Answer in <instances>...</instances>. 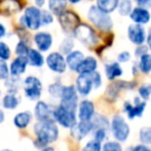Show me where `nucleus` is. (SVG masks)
<instances>
[{"label":"nucleus","instance_id":"f257e3e1","mask_svg":"<svg viewBox=\"0 0 151 151\" xmlns=\"http://www.w3.org/2000/svg\"><path fill=\"white\" fill-rule=\"evenodd\" d=\"M36 139L34 145L38 149L48 146L59 139L60 131L55 121H37L33 126Z\"/></svg>","mask_w":151,"mask_h":151},{"label":"nucleus","instance_id":"f03ea898","mask_svg":"<svg viewBox=\"0 0 151 151\" xmlns=\"http://www.w3.org/2000/svg\"><path fill=\"white\" fill-rule=\"evenodd\" d=\"M88 21L99 30L109 32L113 28V20L109 14L100 10L96 5H91L88 10Z\"/></svg>","mask_w":151,"mask_h":151},{"label":"nucleus","instance_id":"7ed1b4c3","mask_svg":"<svg viewBox=\"0 0 151 151\" xmlns=\"http://www.w3.org/2000/svg\"><path fill=\"white\" fill-rule=\"evenodd\" d=\"M73 35L82 44H84L86 47H88V48H93V47L98 46V44L100 42V38L96 33L95 29L90 25L86 24V23H80L76 27Z\"/></svg>","mask_w":151,"mask_h":151},{"label":"nucleus","instance_id":"20e7f679","mask_svg":"<svg viewBox=\"0 0 151 151\" xmlns=\"http://www.w3.org/2000/svg\"><path fill=\"white\" fill-rule=\"evenodd\" d=\"M22 88L25 96L32 101H39L43 91L41 80L36 76L26 77L22 82Z\"/></svg>","mask_w":151,"mask_h":151},{"label":"nucleus","instance_id":"39448f33","mask_svg":"<svg viewBox=\"0 0 151 151\" xmlns=\"http://www.w3.org/2000/svg\"><path fill=\"white\" fill-rule=\"evenodd\" d=\"M77 112L70 110L68 108L59 104L55 107L54 111V120L56 123L61 125L64 128H71L77 122Z\"/></svg>","mask_w":151,"mask_h":151},{"label":"nucleus","instance_id":"423d86ee","mask_svg":"<svg viewBox=\"0 0 151 151\" xmlns=\"http://www.w3.org/2000/svg\"><path fill=\"white\" fill-rule=\"evenodd\" d=\"M40 14H41V8H38L37 6L30 5L26 7L24 10V14L20 19L22 26L32 31L38 30L41 27Z\"/></svg>","mask_w":151,"mask_h":151},{"label":"nucleus","instance_id":"0eeeda50","mask_svg":"<svg viewBox=\"0 0 151 151\" xmlns=\"http://www.w3.org/2000/svg\"><path fill=\"white\" fill-rule=\"evenodd\" d=\"M110 128H111L112 136L117 142H124L127 140L131 133V128L125 119L120 115H115L112 118L110 123Z\"/></svg>","mask_w":151,"mask_h":151},{"label":"nucleus","instance_id":"6e6552de","mask_svg":"<svg viewBox=\"0 0 151 151\" xmlns=\"http://www.w3.org/2000/svg\"><path fill=\"white\" fill-rule=\"evenodd\" d=\"M60 25L66 34H73L76 27L80 24V19L74 12L67 10L58 17Z\"/></svg>","mask_w":151,"mask_h":151},{"label":"nucleus","instance_id":"1a4fd4ad","mask_svg":"<svg viewBox=\"0 0 151 151\" xmlns=\"http://www.w3.org/2000/svg\"><path fill=\"white\" fill-rule=\"evenodd\" d=\"M45 63L48 69L55 74H64L67 71V64L66 59L62 53L60 52H52L46 56Z\"/></svg>","mask_w":151,"mask_h":151},{"label":"nucleus","instance_id":"9d476101","mask_svg":"<svg viewBox=\"0 0 151 151\" xmlns=\"http://www.w3.org/2000/svg\"><path fill=\"white\" fill-rule=\"evenodd\" d=\"M56 106L46 103L45 101H38L34 107V116L37 121H55L54 111Z\"/></svg>","mask_w":151,"mask_h":151},{"label":"nucleus","instance_id":"9b49d317","mask_svg":"<svg viewBox=\"0 0 151 151\" xmlns=\"http://www.w3.org/2000/svg\"><path fill=\"white\" fill-rule=\"evenodd\" d=\"M91 131H93V124H91V120L90 121L79 120L70 128V135L76 141H81L86 136L90 135Z\"/></svg>","mask_w":151,"mask_h":151},{"label":"nucleus","instance_id":"f8f14e48","mask_svg":"<svg viewBox=\"0 0 151 151\" xmlns=\"http://www.w3.org/2000/svg\"><path fill=\"white\" fill-rule=\"evenodd\" d=\"M146 36H147V33L143 25L134 23L127 27V37L131 40V42H133L136 46L143 44L146 42Z\"/></svg>","mask_w":151,"mask_h":151},{"label":"nucleus","instance_id":"ddd939ff","mask_svg":"<svg viewBox=\"0 0 151 151\" xmlns=\"http://www.w3.org/2000/svg\"><path fill=\"white\" fill-rule=\"evenodd\" d=\"M75 88L80 96L86 97L90 95L93 88L91 74H79L75 81Z\"/></svg>","mask_w":151,"mask_h":151},{"label":"nucleus","instance_id":"4468645a","mask_svg":"<svg viewBox=\"0 0 151 151\" xmlns=\"http://www.w3.org/2000/svg\"><path fill=\"white\" fill-rule=\"evenodd\" d=\"M33 42L38 51L47 52L52 47L54 37H52V33L47 32V31H39L33 36Z\"/></svg>","mask_w":151,"mask_h":151},{"label":"nucleus","instance_id":"2eb2a0df","mask_svg":"<svg viewBox=\"0 0 151 151\" xmlns=\"http://www.w3.org/2000/svg\"><path fill=\"white\" fill-rule=\"evenodd\" d=\"M146 106H147L146 101H143V99L140 101L139 97H136L134 105L129 101H125L123 107H124V112L127 113V117L129 119H134L135 117H141L143 115Z\"/></svg>","mask_w":151,"mask_h":151},{"label":"nucleus","instance_id":"dca6fc26","mask_svg":"<svg viewBox=\"0 0 151 151\" xmlns=\"http://www.w3.org/2000/svg\"><path fill=\"white\" fill-rule=\"evenodd\" d=\"M95 105L91 101L83 99L78 104L77 107V118L81 121H90L95 115Z\"/></svg>","mask_w":151,"mask_h":151},{"label":"nucleus","instance_id":"f3484780","mask_svg":"<svg viewBox=\"0 0 151 151\" xmlns=\"http://www.w3.org/2000/svg\"><path fill=\"white\" fill-rule=\"evenodd\" d=\"M129 18L133 21L135 24H140V25H146L150 22L151 15L149 9L144 7H134L132 9L131 14H129Z\"/></svg>","mask_w":151,"mask_h":151},{"label":"nucleus","instance_id":"a211bd4d","mask_svg":"<svg viewBox=\"0 0 151 151\" xmlns=\"http://www.w3.org/2000/svg\"><path fill=\"white\" fill-rule=\"evenodd\" d=\"M28 66V61L26 57H19L17 56L16 59L12 61L9 67V75L14 77H20L24 75L27 71Z\"/></svg>","mask_w":151,"mask_h":151},{"label":"nucleus","instance_id":"6ab92c4d","mask_svg":"<svg viewBox=\"0 0 151 151\" xmlns=\"http://www.w3.org/2000/svg\"><path fill=\"white\" fill-rule=\"evenodd\" d=\"M32 119H33V114L30 111H23L19 112L14 115L12 122L14 125L19 129H25L29 126V124L31 123Z\"/></svg>","mask_w":151,"mask_h":151},{"label":"nucleus","instance_id":"aec40b11","mask_svg":"<svg viewBox=\"0 0 151 151\" xmlns=\"http://www.w3.org/2000/svg\"><path fill=\"white\" fill-rule=\"evenodd\" d=\"M98 67V61L95 57L88 56L84 57L80 64L78 65L76 73L78 74H91L93 71H97Z\"/></svg>","mask_w":151,"mask_h":151},{"label":"nucleus","instance_id":"412c9836","mask_svg":"<svg viewBox=\"0 0 151 151\" xmlns=\"http://www.w3.org/2000/svg\"><path fill=\"white\" fill-rule=\"evenodd\" d=\"M83 58H84V55L81 51H78V50L71 51L65 57L67 67H69L72 71H76L78 65L80 64V62H81Z\"/></svg>","mask_w":151,"mask_h":151},{"label":"nucleus","instance_id":"4be33fe9","mask_svg":"<svg viewBox=\"0 0 151 151\" xmlns=\"http://www.w3.org/2000/svg\"><path fill=\"white\" fill-rule=\"evenodd\" d=\"M28 64L33 67H42L45 63V59L42 55V52L37 49H30L26 56Z\"/></svg>","mask_w":151,"mask_h":151},{"label":"nucleus","instance_id":"5701e85b","mask_svg":"<svg viewBox=\"0 0 151 151\" xmlns=\"http://www.w3.org/2000/svg\"><path fill=\"white\" fill-rule=\"evenodd\" d=\"M2 107L6 110H16L20 106L21 98L18 93H9L7 92L2 97Z\"/></svg>","mask_w":151,"mask_h":151},{"label":"nucleus","instance_id":"b1692460","mask_svg":"<svg viewBox=\"0 0 151 151\" xmlns=\"http://www.w3.org/2000/svg\"><path fill=\"white\" fill-rule=\"evenodd\" d=\"M105 74L109 80H114V79L122 76L123 71L122 67L120 66V63L115 61V62L107 63L105 65Z\"/></svg>","mask_w":151,"mask_h":151},{"label":"nucleus","instance_id":"393cba45","mask_svg":"<svg viewBox=\"0 0 151 151\" xmlns=\"http://www.w3.org/2000/svg\"><path fill=\"white\" fill-rule=\"evenodd\" d=\"M48 10L54 16L59 17L67 9V0H48Z\"/></svg>","mask_w":151,"mask_h":151},{"label":"nucleus","instance_id":"a878e982","mask_svg":"<svg viewBox=\"0 0 151 151\" xmlns=\"http://www.w3.org/2000/svg\"><path fill=\"white\" fill-rule=\"evenodd\" d=\"M119 1L120 0H97L96 6L106 14H111L114 10L117 9Z\"/></svg>","mask_w":151,"mask_h":151},{"label":"nucleus","instance_id":"bb28decb","mask_svg":"<svg viewBox=\"0 0 151 151\" xmlns=\"http://www.w3.org/2000/svg\"><path fill=\"white\" fill-rule=\"evenodd\" d=\"M0 8L5 14L12 15L19 12L21 9V4L19 0H1L0 1Z\"/></svg>","mask_w":151,"mask_h":151},{"label":"nucleus","instance_id":"cd10ccee","mask_svg":"<svg viewBox=\"0 0 151 151\" xmlns=\"http://www.w3.org/2000/svg\"><path fill=\"white\" fill-rule=\"evenodd\" d=\"M22 82L20 77L10 76L6 80H4V85L9 93H18L19 90L22 88Z\"/></svg>","mask_w":151,"mask_h":151},{"label":"nucleus","instance_id":"c85d7f7f","mask_svg":"<svg viewBox=\"0 0 151 151\" xmlns=\"http://www.w3.org/2000/svg\"><path fill=\"white\" fill-rule=\"evenodd\" d=\"M91 124H93V131L96 128L107 129L110 125L109 120L107 119V117L103 116V115H101V114H97V113H95L93 118L91 119Z\"/></svg>","mask_w":151,"mask_h":151},{"label":"nucleus","instance_id":"c756f323","mask_svg":"<svg viewBox=\"0 0 151 151\" xmlns=\"http://www.w3.org/2000/svg\"><path fill=\"white\" fill-rule=\"evenodd\" d=\"M139 69L143 74H149L151 71V54L146 53L140 57Z\"/></svg>","mask_w":151,"mask_h":151},{"label":"nucleus","instance_id":"7c9ffc66","mask_svg":"<svg viewBox=\"0 0 151 151\" xmlns=\"http://www.w3.org/2000/svg\"><path fill=\"white\" fill-rule=\"evenodd\" d=\"M63 88H64L63 84H61V83H59V82H54L48 85L47 92H48V94H50V96H52V98L60 99Z\"/></svg>","mask_w":151,"mask_h":151},{"label":"nucleus","instance_id":"2f4dec72","mask_svg":"<svg viewBox=\"0 0 151 151\" xmlns=\"http://www.w3.org/2000/svg\"><path fill=\"white\" fill-rule=\"evenodd\" d=\"M30 49L31 48L29 47L28 42H27L26 40L20 39L17 42L16 47H14V53H16V55L19 57H26Z\"/></svg>","mask_w":151,"mask_h":151},{"label":"nucleus","instance_id":"473e14b6","mask_svg":"<svg viewBox=\"0 0 151 151\" xmlns=\"http://www.w3.org/2000/svg\"><path fill=\"white\" fill-rule=\"evenodd\" d=\"M132 9H133V2H132V0H121V1H119V4L117 6V10L120 16H129Z\"/></svg>","mask_w":151,"mask_h":151},{"label":"nucleus","instance_id":"72a5a7b5","mask_svg":"<svg viewBox=\"0 0 151 151\" xmlns=\"http://www.w3.org/2000/svg\"><path fill=\"white\" fill-rule=\"evenodd\" d=\"M74 49V40L71 36H67L62 40L60 44V53L63 55L69 54L71 51H73Z\"/></svg>","mask_w":151,"mask_h":151},{"label":"nucleus","instance_id":"f704fd0d","mask_svg":"<svg viewBox=\"0 0 151 151\" xmlns=\"http://www.w3.org/2000/svg\"><path fill=\"white\" fill-rule=\"evenodd\" d=\"M139 138L142 144L151 145V126H144L140 129Z\"/></svg>","mask_w":151,"mask_h":151},{"label":"nucleus","instance_id":"c9c22d12","mask_svg":"<svg viewBox=\"0 0 151 151\" xmlns=\"http://www.w3.org/2000/svg\"><path fill=\"white\" fill-rule=\"evenodd\" d=\"M40 21H41V26H47V25L52 24L55 21L54 15L48 9H41Z\"/></svg>","mask_w":151,"mask_h":151},{"label":"nucleus","instance_id":"e433bc0d","mask_svg":"<svg viewBox=\"0 0 151 151\" xmlns=\"http://www.w3.org/2000/svg\"><path fill=\"white\" fill-rule=\"evenodd\" d=\"M12 57V50H10L9 46L6 42H0V59L1 60H9Z\"/></svg>","mask_w":151,"mask_h":151},{"label":"nucleus","instance_id":"4c0bfd02","mask_svg":"<svg viewBox=\"0 0 151 151\" xmlns=\"http://www.w3.org/2000/svg\"><path fill=\"white\" fill-rule=\"evenodd\" d=\"M102 151H122V146L117 141H110L104 143Z\"/></svg>","mask_w":151,"mask_h":151},{"label":"nucleus","instance_id":"58836bf2","mask_svg":"<svg viewBox=\"0 0 151 151\" xmlns=\"http://www.w3.org/2000/svg\"><path fill=\"white\" fill-rule=\"evenodd\" d=\"M81 151H102V143L93 139L83 146Z\"/></svg>","mask_w":151,"mask_h":151},{"label":"nucleus","instance_id":"ea45409f","mask_svg":"<svg viewBox=\"0 0 151 151\" xmlns=\"http://www.w3.org/2000/svg\"><path fill=\"white\" fill-rule=\"evenodd\" d=\"M139 95L143 101H147L151 97V84H145L139 87Z\"/></svg>","mask_w":151,"mask_h":151},{"label":"nucleus","instance_id":"a19ab883","mask_svg":"<svg viewBox=\"0 0 151 151\" xmlns=\"http://www.w3.org/2000/svg\"><path fill=\"white\" fill-rule=\"evenodd\" d=\"M93 139L96 141L100 142H104L107 139V129L106 128H96L93 129Z\"/></svg>","mask_w":151,"mask_h":151},{"label":"nucleus","instance_id":"79ce46f5","mask_svg":"<svg viewBox=\"0 0 151 151\" xmlns=\"http://www.w3.org/2000/svg\"><path fill=\"white\" fill-rule=\"evenodd\" d=\"M9 77V67L6 61L0 59V81H4Z\"/></svg>","mask_w":151,"mask_h":151},{"label":"nucleus","instance_id":"37998d69","mask_svg":"<svg viewBox=\"0 0 151 151\" xmlns=\"http://www.w3.org/2000/svg\"><path fill=\"white\" fill-rule=\"evenodd\" d=\"M91 81H93V88L98 89L101 87L102 85V77H101V74L99 71H95L91 74Z\"/></svg>","mask_w":151,"mask_h":151},{"label":"nucleus","instance_id":"c03bdc74","mask_svg":"<svg viewBox=\"0 0 151 151\" xmlns=\"http://www.w3.org/2000/svg\"><path fill=\"white\" fill-rule=\"evenodd\" d=\"M148 47L145 46V44H140V46H137V48H136L135 50V56L136 57H141L143 56L144 54H146V53H148Z\"/></svg>","mask_w":151,"mask_h":151},{"label":"nucleus","instance_id":"a18cd8bd","mask_svg":"<svg viewBox=\"0 0 151 151\" xmlns=\"http://www.w3.org/2000/svg\"><path fill=\"white\" fill-rule=\"evenodd\" d=\"M131 59V54L127 51H123L117 55V62L119 63H125Z\"/></svg>","mask_w":151,"mask_h":151},{"label":"nucleus","instance_id":"49530a36","mask_svg":"<svg viewBox=\"0 0 151 151\" xmlns=\"http://www.w3.org/2000/svg\"><path fill=\"white\" fill-rule=\"evenodd\" d=\"M135 1L137 5L140 6V7L147 8V9L151 8V0H135Z\"/></svg>","mask_w":151,"mask_h":151},{"label":"nucleus","instance_id":"de8ad7c7","mask_svg":"<svg viewBox=\"0 0 151 151\" xmlns=\"http://www.w3.org/2000/svg\"><path fill=\"white\" fill-rule=\"evenodd\" d=\"M131 151H151V148L145 144H139V145L134 146Z\"/></svg>","mask_w":151,"mask_h":151},{"label":"nucleus","instance_id":"09e8293b","mask_svg":"<svg viewBox=\"0 0 151 151\" xmlns=\"http://www.w3.org/2000/svg\"><path fill=\"white\" fill-rule=\"evenodd\" d=\"M6 35V27L2 23H0V39Z\"/></svg>","mask_w":151,"mask_h":151},{"label":"nucleus","instance_id":"8fccbe9b","mask_svg":"<svg viewBox=\"0 0 151 151\" xmlns=\"http://www.w3.org/2000/svg\"><path fill=\"white\" fill-rule=\"evenodd\" d=\"M34 3L38 8H42L45 4V0H34Z\"/></svg>","mask_w":151,"mask_h":151},{"label":"nucleus","instance_id":"3c124183","mask_svg":"<svg viewBox=\"0 0 151 151\" xmlns=\"http://www.w3.org/2000/svg\"><path fill=\"white\" fill-rule=\"evenodd\" d=\"M146 42H147V47L149 50H151V28L149 30V32H148L147 36H146Z\"/></svg>","mask_w":151,"mask_h":151},{"label":"nucleus","instance_id":"603ef678","mask_svg":"<svg viewBox=\"0 0 151 151\" xmlns=\"http://www.w3.org/2000/svg\"><path fill=\"white\" fill-rule=\"evenodd\" d=\"M4 120H5V113H4L3 110L0 109V124H1V123H3Z\"/></svg>","mask_w":151,"mask_h":151},{"label":"nucleus","instance_id":"864d4df0","mask_svg":"<svg viewBox=\"0 0 151 151\" xmlns=\"http://www.w3.org/2000/svg\"><path fill=\"white\" fill-rule=\"evenodd\" d=\"M40 151H56L52 147H50V146H45V147L41 148Z\"/></svg>","mask_w":151,"mask_h":151},{"label":"nucleus","instance_id":"5fc2aeb1","mask_svg":"<svg viewBox=\"0 0 151 151\" xmlns=\"http://www.w3.org/2000/svg\"><path fill=\"white\" fill-rule=\"evenodd\" d=\"M67 1L72 4H77V3H79V2H81L82 0H67Z\"/></svg>","mask_w":151,"mask_h":151},{"label":"nucleus","instance_id":"6e6d98bb","mask_svg":"<svg viewBox=\"0 0 151 151\" xmlns=\"http://www.w3.org/2000/svg\"><path fill=\"white\" fill-rule=\"evenodd\" d=\"M0 151H14V150H12V149H8V148H4V149H1Z\"/></svg>","mask_w":151,"mask_h":151},{"label":"nucleus","instance_id":"4d7b16f0","mask_svg":"<svg viewBox=\"0 0 151 151\" xmlns=\"http://www.w3.org/2000/svg\"><path fill=\"white\" fill-rule=\"evenodd\" d=\"M0 96H1V90H0Z\"/></svg>","mask_w":151,"mask_h":151}]
</instances>
